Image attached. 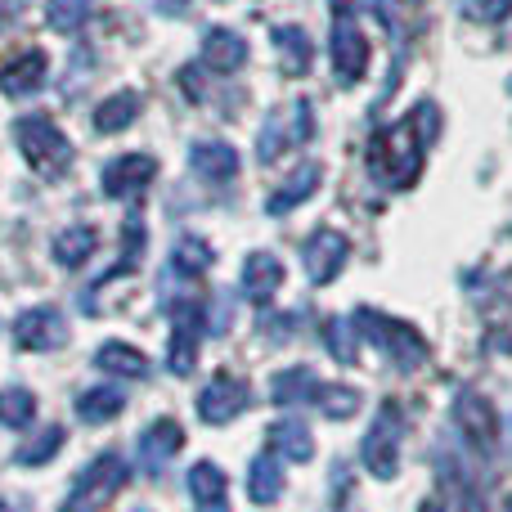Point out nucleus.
<instances>
[{
	"label": "nucleus",
	"instance_id": "a19ab883",
	"mask_svg": "<svg viewBox=\"0 0 512 512\" xmlns=\"http://www.w3.org/2000/svg\"><path fill=\"white\" fill-rule=\"evenodd\" d=\"M418 512H450V508H445L441 499H427V504H418Z\"/></svg>",
	"mask_w": 512,
	"mask_h": 512
},
{
	"label": "nucleus",
	"instance_id": "a18cd8bd",
	"mask_svg": "<svg viewBox=\"0 0 512 512\" xmlns=\"http://www.w3.org/2000/svg\"><path fill=\"white\" fill-rule=\"evenodd\" d=\"M508 90H512V81H508Z\"/></svg>",
	"mask_w": 512,
	"mask_h": 512
},
{
	"label": "nucleus",
	"instance_id": "393cba45",
	"mask_svg": "<svg viewBox=\"0 0 512 512\" xmlns=\"http://www.w3.org/2000/svg\"><path fill=\"white\" fill-rule=\"evenodd\" d=\"M95 248H99L95 225H68V230L54 234L50 256L63 265V270H77L81 261H90V256H95Z\"/></svg>",
	"mask_w": 512,
	"mask_h": 512
},
{
	"label": "nucleus",
	"instance_id": "b1692460",
	"mask_svg": "<svg viewBox=\"0 0 512 512\" xmlns=\"http://www.w3.org/2000/svg\"><path fill=\"white\" fill-rule=\"evenodd\" d=\"M270 45H279V63L288 77H301L315 63V45H310L306 27H270Z\"/></svg>",
	"mask_w": 512,
	"mask_h": 512
},
{
	"label": "nucleus",
	"instance_id": "9d476101",
	"mask_svg": "<svg viewBox=\"0 0 512 512\" xmlns=\"http://www.w3.org/2000/svg\"><path fill=\"white\" fill-rule=\"evenodd\" d=\"M346 256H351V243H346V234L319 225V230L310 234L306 243H301V270H306V279L315 283V288H328V283L342 274Z\"/></svg>",
	"mask_w": 512,
	"mask_h": 512
},
{
	"label": "nucleus",
	"instance_id": "473e14b6",
	"mask_svg": "<svg viewBox=\"0 0 512 512\" xmlns=\"http://www.w3.org/2000/svg\"><path fill=\"white\" fill-rule=\"evenodd\" d=\"M140 256H144V221H140V212H131V221L122 225V261H117L99 283L117 279L122 270H135V265H140Z\"/></svg>",
	"mask_w": 512,
	"mask_h": 512
},
{
	"label": "nucleus",
	"instance_id": "f03ea898",
	"mask_svg": "<svg viewBox=\"0 0 512 512\" xmlns=\"http://www.w3.org/2000/svg\"><path fill=\"white\" fill-rule=\"evenodd\" d=\"M14 144L23 153V162L41 180H59L72 167V140L63 135V126L45 113H23L14 122Z\"/></svg>",
	"mask_w": 512,
	"mask_h": 512
},
{
	"label": "nucleus",
	"instance_id": "c9c22d12",
	"mask_svg": "<svg viewBox=\"0 0 512 512\" xmlns=\"http://www.w3.org/2000/svg\"><path fill=\"white\" fill-rule=\"evenodd\" d=\"M324 337H328V351H333L337 360H346V364L355 360V324L351 319H328Z\"/></svg>",
	"mask_w": 512,
	"mask_h": 512
},
{
	"label": "nucleus",
	"instance_id": "6e6552de",
	"mask_svg": "<svg viewBox=\"0 0 512 512\" xmlns=\"http://www.w3.org/2000/svg\"><path fill=\"white\" fill-rule=\"evenodd\" d=\"M454 427H459L463 445H468L477 459H495L499 450V409L490 405L481 391L463 387L454 400Z\"/></svg>",
	"mask_w": 512,
	"mask_h": 512
},
{
	"label": "nucleus",
	"instance_id": "79ce46f5",
	"mask_svg": "<svg viewBox=\"0 0 512 512\" xmlns=\"http://www.w3.org/2000/svg\"><path fill=\"white\" fill-rule=\"evenodd\" d=\"M396 5H405V9H414V5H423V0H396Z\"/></svg>",
	"mask_w": 512,
	"mask_h": 512
},
{
	"label": "nucleus",
	"instance_id": "6ab92c4d",
	"mask_svg": "<svg viewBox=\"0 0 512 512\" xmlns=\"http://www.w3.org/2000/svg\"><path fill=\"white\" fill-rule=\"evenodd\" d=\"M265 441H270L274 459H283V463H310L315 459V436H310V427L301 423V418H279V423L265 432Z\"/></svg>",
	"mask_w": 512,
	"mask_h": 512
},
{
	"label": "nucleus",
	"instance_id": "f704fd0d",
	"mask_svg": "<svg viewBox=\"0 0 512 512\" xmlns=\"http://www.w3.org/2000/svg\"><path fill=\"white\" fill-rule=\"evenodd\" d=\"M315 405H319V414H324V418H351V414H360V391H351V387H319Z\"/></svg>",
	"mask_w": 512,
	"mask_h": 512
},
{
	"label": "nucleus",
	"instance_id": "c756f323",
	"mask_svg": "<svg viewBox=\"0 0 512 512\" xmlns=\"http://www.w3.org/2000/svg\"><path fill=\"white\" fill-rule=\"evenodd\" d=\"M248 495L252 504H274L283 495V468L279 459H256L248 472Z\"/></svg>",
	"mask_w": 512,
	"mask_h": 512
},
{
	"label": "nucleus",
	"instance_id": "4468645a",
	"mask_svg": "<svg viewBox=\"0 0 512 512\" xmlns=\"http://www.w3.org/2000/svg\"><path fill=\"white\" fill-rule=\"evenodd\" d=\"M198 59H203V68L221 72V77H234V72L248 63V41H243L234 27H207Z\"/></svg>",
	"mask_w": 512,
	"mask_h": 512
},
{
	"label": "nucleus",
	"instance_id": "aec40b11",
	"mask_svg": "<svg viewBox=\"0 0 512 512\" xmlns=\"http://www.w3.org/2000/svg\"><path fill=\"white\" fill-rule=\"evenodd\" d=\"M436 472H441V486L450 490V495L441 499L450 512H486V499H481L477 481L463 472L459 459H436Z\"/></svg>",
	"mask_w": 512,
	"mask_h": 512
},
{
	"label": "nucleus",
	"instance_id": "39448f33",
	"mask_svg": "<svg viewBox=\"0 0 512 512\" xmlns=\"http://www.w3.org/2000/svg\"><path fill=\"white\" fill-rule=\"evenodd\" d=\"M126 477H131V463H126L122 454H113V450L99 454L77 477V486H72V495L63 499L59 512H99L108 504V495H117V490L126 486Z\"/></svg>",
	"mask_w": 512,
	"mask_h": 512
},
{
	"label": "nucleus",
	"instance_id": "e433bc0d",
	"mask_svg": "<svg viewBox=\"0 0 512 512\" xmlns=\"http://www.w3.org/2000/svg\"><path fill=\"white\" fill-rule=\"evenodd\" d=\"M468 14L477 23H504L512 14V0H468Z\"/></svg>",
	"mask_w": 512,
	"mask_h": 512
},
{
	"label": "nucleus",
	"instance_id": "f257e3e1",
	"mask_svg": "<svg viewBox=\"0 0 512 512\" xmlns=\"http://www.w3.org/2000/svg\"><path fill=\"white\" fill-rule=\"evenodd\" d=\"M427 135L418 131L414 113L400 117V122L382 126L378 135L369 140V171L373 180H382L387 189H409L418 176H423V149H427Z\"/></svg>",
	"mask_w": 512,
	"mask_h": 512
},
{
	"label": "nucleus",
	"instance_id": "20e7f679",
	"mask_svg": "<svg viewBox=\"0 0 512 512\" xmlns=\"http://www.w3.org/2000/svg\"><path fill=\"white\" fill-rule=\"evenodd\" d=\"M400 441H405V409H400V400H382L378 423L369 427V436L360 445L364 468L378 481H391L400 472Z\"/></svg>",
	"mask_w": 512,
	"mask_h": 512
},
{
	"label": "nucleus",
	"instance_id": "7c9ffc66",
	"mask_svg": "<svg viewBox=\"0 0 512 512\" xmlns=\"http://www.w3.org/2000/svg\"><path fill=\"white\" fill-rule=\"evenodd\" d=\"M63 441H68V432H63V427H41V432H36L27 445H18L14 459L23 463V468H41V463H50L54 454L63 450Z\"/></svg>",
	"mask_w": 512,
	"mask_h": 512
},
{
	"label": "nucleus",
	"instance_id": "1a4fd4ad",
	"mask_svg": "<svg viewBox=\"0 0 512 512\" xmlns=\"http://www.w3.org/2000/svg\"><path fill=\"white\" fill-rule=\"evenodd\" d=\"M369 59H373V45L369 36L360 32L355 14H337L333 23V72L342 86H360V77L369 72Z\"/></svg>",
	"mask_w": 512,
	"mask_h": 512
},
{
	"label": "nucleus",
	"instance_id": "c85d7f7f",
	"mask_svg": "<svg viewBox=\"0 0 512 512\" xmlns=\"http://www.w3.org/2000/svg\"><path fill=\"white\" fill-rule=\"evenodd\" d=\"M189 490H194L198 508H216V504H225V490H230V481H225V472L216 468L212 459H198L194 468H189Z\"/></svg>",
	"mask_w": 512,
	"mask_h": 512
},
{
	"label": "nucleus",
	"instance_id": "ea45409f",
	"mask_svg": "<svg viewBox=\"0 0 512 512\" xmlns=\"http://www.w3.org/2000/svg\"><path fill=\"white\" fill-rule=\"evenodd\" d=\"M0 512H32L27 499H14V495H0Z\"/></svg>",
	"mask_w": 512,
	"mask_h": 512
},
{
	"label": "nucleus",
	"instance_id": "2f4dec72",
	"mask_svg": "<svg viewBox=\"0 0 512 512\" xmlns=\"http://www.w3.org/2000/svg\"><path fill=\"white\" fill-rule=\"evenodd\" d=\"M90 18V0H45V23L59 36H72Z\"/></svg>",
	"mask_w": 512,
	"mask_h": 512
},
{
	"label": "nucleus",
	"instance_id": "72a5a7b5",
	"mask_svg": "<svg viewBox=\"0 0 512 512\" xmlns=\"http://www.w3.org/2000/svg\"><path fill=\"white\" fill-rule=\"evenodd\" d=\"M32 414H36L32 391H23V387L0 391V423H5V427H27V423H32Z\"/></svg>",
	"mask_w": 512,
	"mask_h": 512
},
{
	"label": "nucleus",
	"instance_id": "423d86ee",
	"mask_svg": "<svg viewBox=\"0 0 512 512\" xmlns=\"http://www.w3.org/2000/svg\"><path fill=\"white\" fill-rule=\"evenodd\" d=\"M306 140H315V104H310V99H292L288 117L283 113L265 117L261 135H256V158L270 167V162H279L292 144H306Z\"/></svg>",
	"mask_w": 512,
	"mask_h": 512
},
{
	"label": "nucleus",
	"instance_id": "412c9836",
	"mask_svg": "<svg viewBox=\"0 0 512 512\" xmlns=\"http://www.w3.org/2000/svg\"><path fill=\"white\" fill-rule=\"evenodd\" d=\"M45 72H50V59H45V50L32 45V50H23L0 72V90H5V95H36V90L45 86Z\"/></svg>",
	"mask_w": 512,
	"mask_h": 512
},
{
	"label": "nucleus",
	"instance_id": "7ed1b4c3",
	"mask_svg": "<svg viewBox=\"0 0 512 512\" xmlns=\"http://www.w3.org/2000/svg\"><path fill=\"white\" fill-rule=\"evenodd\" d=\"M351 324H355V333L369 337V342L378 346V351L387 355V360L396 364L400 373H414L418 364H427V337L418 333L414 324H405V319L360 306V310L351 315Z\"/></svg>",
	"mask_w": 512,
	"mask_h": 512
},
{
	"label": "nucleus",
	"instance_id": "0eeeda50",
	"mask_svg": "<svg viewBox=\"0 0 512 512\" xmlns=\"http://www.w3.org/2000/svg\"><path fill=\"white\" fill-rule=\"evenodd\" d=\"M167 315H171V346H167V369L171 373H194L198 364V342H203V301L198 297H171L167 301Z\"/></svg>",
	"mask_w": 512,
	"mask_h": 512
},
{
	"label": "nucleus",
	"instance_id": "9b49d317",
	"mask_svg": "<svg viewBox=\"0 0 512 512\" xmlns=\"http://www.w3.org/2000/svg\"><path fill=\"white\" fill-rule=\"evenodd\" d=\"M248 400H252L248 387H243L234 373L221 369L203 391H198V418H203L207 427H225V423H234V414L248 409Z\"/></svg>",
	"mask_w": 512,
	"mask_h": 512
},
{
	"label": "nucleus",
	"instance_id": "bb28decb",
	"mask_svg": "<svg viewBox=\"0 0 512 512\" xmlns=\"http://www.w3.org/2000/svg\"><path fill=\"white\" fill-rule=\"evenodd\" d=\"M212 265H216L212 243L194 239V234H185V239L171 248V274H176V279H198V274H207Z\"/></svg>",
	"mask_w": 512,
	"mask_h": 512
},
{
	"label": "nucleus",
	"instance_id": "cd10ccee",
	"mask_svg": "<svg viewBox=\"0 0 512 512\" xmlns=\"http://www.w3.org/2000/svg\"><path fill=\"white\" fill-rule=\"evenodd\" d=\"M122 409H126L122 387H90L77 396V418H86V423H108V418H117Z\"/></svg>",
	"mask_w": 512,
	"mask_h": 512
},
{
	"label": "nucleus",
	"instance_id": "5701e85b",
	"mask_svg": "<svg viewBox=\"0 0 512 512\" xmlns=\"http://www.w3.org/2000/svg\"><path fill=\"white\" fill-rule=\"evenodd\" d=\"M324 382L315 378V369L306 364H292V369H279L270 378V400L274 405H301V400H315Z\"/></svg>",
	"mask_w": 512,
	"mask_h": 512
},
{
	"label": "nucleus",
	"instance_id": "37998d69",
	"mask_svg": "<svg viewBox=\"0 0 512 512\" xmlns=\"http://www.w3.org/2000/svg\"><path fill=\"white\" fill-rule=\"evenodd\" d=\"M198 512H225V504H216V508H198Z\"/></svg>",
	"mask_w": 512,
	"mask_h": 512
},
{
	"label": "nucleus",
	"instance_id": "dca6fc26",
	"mask_svg": "<svg viewBox=\"0 0 512 512\" xmlns=\"http://www.w3.org/2000/svg\"><path fill=\"white\" fill-rule=\"evenodd\" d=\"M180 445H185V432H180V423H171V418L153 423L149 432L140 436V450H135V454H140V468L149 472V477H158V472L180 454Z\"/></svg>",
	"mask_w": 512,
	"mask_h": 512
},
{
	"label": "nucleus",
	"instance_id": "58836bf2",
	"mask_svg": "<svg viewBox=\"0 0 512 512\" xmlns=\"http://www.w3.org/2000/svg\"><path fill=\"white\" fill-rule=\"evenodd\" d=\"M153 5H158L167 18H185L189 14V0H153Z\"/></svg>",
	"mask_w": 512,
	"mask_h": 512
},
{
	"label": "nucleus",
	"instance_id": "a211bd4d",
	"mask_svg": "<svg viewBox=\"0 0 512 512\" xmlns=\"http://www.w3.org/2000/svg\"><path fill=\"white\" fill-rule=\"evenodd\" d=\"M319 180H324V167H319V162H301V167L292 171V176L283 180L270 198H265V212H270V216H288L292 207H301L310 194H315Z\"/></svg>",
	"mask_w": 512,
	"mask_h": 512
},
{
	"label": "nucleus",
	"instance_id": "f3484780",
	"mask_svg": "<svg viewBox=\"0 0 512 512\" xmlns=\"http://www.w3.org/2000/svg\"><path fill=\"white\" fill-rule=\"evenodd\" d=\"M189 167H194V176L212 180V185H225V180L239 176V149L225 140H198L194 149H189Z\"/></svg>",
	"mask_w": 512,
	"mask_h": 512
},
{
	"label": "nucleus",
	"instance_id": "a878e982",
	"mask_svg": "<svg viewBox=\"0 0 512 512\" xmlns=\"http://www.w3.org/2000/svg\"><path fill=\"white\" fill-rule=\"evenodd\" d=\"M95 369L117 373V378H144V373H149V355L131 342H104L95 351Z\"/></svg>",
	"mask_w": 512,
	"mask_h": 512
},
{
	"label": "nucleus",
	"instance_id": "ddd939ff",
	"mask_svg": "<svg viewBox=\"0 0 512 512\" xmlns=\"http://www.w3.org/2000/svg\"><path fill=\"white\" fill-rule=\"evenodd\" d=\"M68 342V319L54 306H32L14 319V346L18 351H54Z\"/></svg>",
	"mask_w": 512,
	"mask_h": 512
},
{
	"label": "nucleus",
	"instance_id": "4be33fe9",
	"mask_svg": "<svg viewBox=\"0 0 512 512\" xmlns=\"http://www.w3.org/2000/svg\"><path fill=\"white\" fill-rule=\"evenodd\" d=\"M140 113H144L140 90H117V95H108L104 104L95 108V131L99 135H117V131H126V126H135V117Z\"/></svg>",
	"mask_w": 512,
	"mask_h": 512
},
{
	"label": "nucleus",
	"instance_id": "f8f14e48",
	"mask_svg": "<svg viewBox=\"0 0 512 512\" xmlns=\"http://www.w3.org/2000/svg\"><path fill=\"white\" fill-rule=\"evenodd\" d=\"M153 180H158V158L153 153H122L104 167L99 185H104L108 198H140Z\"/></svg>",
	"mask_w": 512,
	"mask_h": 512
},
{
	"label": "nucleus",
	"instance_id": "2eb2a0df",
	"mask_svg": "<svg viewBox=\"0 0 512 512\" xmlns=\"http://www.w3.org/2000/svg\"><path fill=\"white\" fill-rule=\"evenodd\" d=\"M279 288H283V261L274 252H252L248 261H243L239 292L248 301H256V306H265V301H270Z\"/></svg>",
	"mask_w": 512,
	"mask_h": 512
},
{
	"label": "nucleus",
	"instance_id": "c03bdc74",
	"mask_svg": "<svg viewBox=\"0 0 512 512\" xmlns=\"http://www.w3.org/2000/svg\"><path fill=\"white\" fill-rule=\"evenodd\" d=\"M504 512H512V495H508V504H504Z\"/></svg>",
	"mask_w": 512,
	"mask_h": 512
},
{
	"label": "nucleus",
	"instance_id": "4c0bfd02",
	"mask_svg": "<svg viewBox=\"0 0 512 512\" xmlns=\"http://www.w3.org/2000/svg\"><path fill=\"white\" fill-rule=\"evenodd\" d=\"M27 9V0H0V27H9Z\"/></svg>",
	"mask_w": 512,
	"mask_h": 512
}]
</instances>
